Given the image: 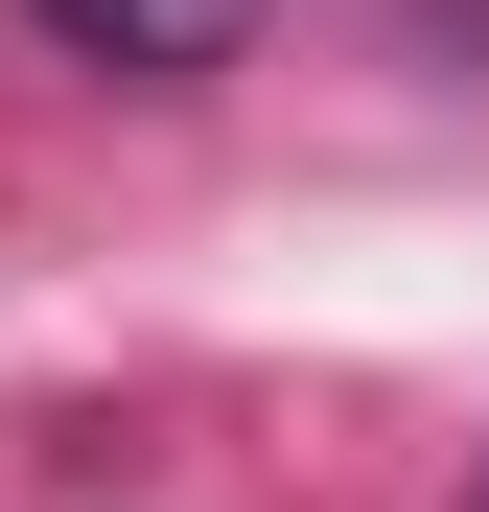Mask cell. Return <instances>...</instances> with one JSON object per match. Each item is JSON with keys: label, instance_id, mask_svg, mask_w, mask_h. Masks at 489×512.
Instances as JSON below:
<instances>
[{"label": "cell", "instance_id": "6da1fadb", "mask_svg": "<svg viewBox=\"0 0 489 512\" xmlns=\"http://www.w3.org/2000/svg\"><path fill=\"white\" fill-rule=\"evenodd\" d=\"M24 24H47L70 70H163V94H187V70L257 47V0H24Z\"/></svg>", "mask_w": 489, "mask_h": 512}]
</instances>
